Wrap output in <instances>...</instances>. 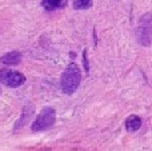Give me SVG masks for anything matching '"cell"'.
I'll return each instance as SVG.
<instances>
[{"mask_svg": "<svg viewBox=\"0 0 152 151\" xmlns=\"http://www.w3.org/2000/svg\"><path fill=\"white\" fill-rule=\"evenodd\" d=\"M81 82V72L80 68L75 63H69L68 67L64 70L63 75L60 79L61 91L67 95H72L77 90L79 84Z\"/></svg>", "mask_w": 152, "mask_h": 151, "instance_id": "1", "label": "cell"}, {"mask_svg": "<svg viewBox=\"0 0 152 151\" xmlns=\"http://www.w3.org/2000/svg\"><path fill=\"white\" fill-rule=\"evenodd\" d=\"M137 40L142 45L147 47L152 43V12L144 13L140 18L136 29Z\"/></svg>", "mask_w": 152, "mask_h": 151, "instance_id": "2", "label": "cell"}, {"mask_svg": "<svg viewBox=\"0 0 152 151\" xmlns=\"http://www.w3.org/2000/svg\"><path fill=\"white\" fill-rule=\"evenodd\" d=\"M55 110L51 107H45L44 110H42V112L37 115L36 120L32 125V131L37 133V131H44L51 128L55 123Z\"/></svg>", "mask_w": 152, "mask_h": 151, "instance_id": "3", "label": "cell"}, {"mask_svg": "<svg viewBox=\"0 0 152 151\" xmlns=\"http://www.w3.org/2000/svg\"><path fill=\"white\" fill-rule=\"evenodd\" d=\"M0 82H3L8 87H20L24 82H26V76L20 72L16 71H0Z\"/></svg>", "mask_w": 152, "mask_h": 151, "instance_id": "4", "label": "cell"}, {"mask_svg": "<svg viewBox=\"0 0 152 151\" xmlns=\"http://www.w3.org/2000/svg\"><path fill=\"white\" fill-rule=\"evenodd\" d=\"M21 60V55L18 51H12V52H7L5 55H3L0 58V62L3 64H7V66H16L19 64Z\"/></svg>", "mask_w": 152, "mask_h": 151, "instance_id": "5", "label": "cell"}, {"mask_svg": "<svg viewBox=\"0 0 152 151\" xmlns=\"http://www.w3.org/2000/svg\"><path fill=\"white\" fill-rule=\"evenodd\" d=\"M67 0H42V7L47 11H55L58 8H64Z\"/></svg>", "mask_w": 152, "mask_h": 151, "instance_id": "6", "label": "cell"}, {"mask_svg": "<svg viewBox=\"0 0 152 151\" xmlns=\"http://www.w3.org/2000/svg\"><path fill=\"white\" fill-rule=\"evenodd\" d=\"M142 127V119L136 115H132L128 119L126 120V128L129 131V133H134V131H137Z\"/></svg>", "mask_w": 152, "mask_h": 151, "instance_id": "7", "label": "cell"}, {"mask_svg": "<svg viewBox=\"0 0 152 151\" xmlns=\"http://www.w3.org/2000/svg\"><path fill=\"white\" fill-rule=\"evenodd\" d=\"M92 7V0H75L74 8L75 10H87Z\"/></svg>", "mask_w": 152, "mask_h": 151, "instance_id": "8", "label": "cell"}, {"mask_svg": "<svg viewBox=\"0 0 152 151\" xmlns=\"http://www.w3.org/2000/svg\"><path fill=\"white\" fill-rule=\"evenodd\" d=\"M83 62H84V68H86V71L88 72V71H89V66H88V59H87V50H84V54H83Z\"/></svg>", "mask_w": 152, "mask_h": 151, "instance_id": "9", "label": "cell"}]
</instances>
